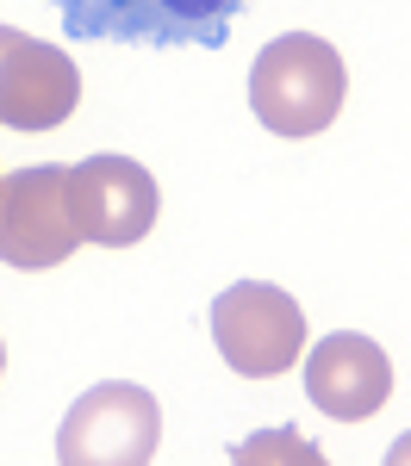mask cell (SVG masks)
Masks as SVG:
<instances>
[{"label":"cell","instance_id":"6da1fadb","mask_svg":"<svg viewBox=\"0 0 411 466\" xmlns=\"http://www.w3.org/2000/svg\"><path fill=\"white\" fill-rule=\"evenodd\" d=\"M343 94H349L343 56L312 32L274 37L250 69V106L274 137H318L324 125H336Z\"/></svg>","mask_w":411,"mask_h":466},{"label":"cell","instance_id":"7a4b0ae2","mask_svg":"<svg viewBox=\"0 0 411 466\" xmlns=\"http://www.w3.org/2000/svg\"><path fill=\"white\" fill-rule=\"evenodd\" d=\"M69 44H138V50H219L243 0H50Z\"/></svg>","mask_w":411,"mask_h":466},{"label":"cell","instance_id":"3957f363","mask_svg":"<svg viewBox=\"0 0 411 466\" xmlns=\"http://www.w3.org/2000/svg\"><path fill=\"white\" fill-rule=\"evenodd\" d=\"M212 342L231 373L274 380L305 355V311L268 280H237L212 299Z\"/></svg>","mask_w":411,"mask_h":466},{"label":"cell","instance_id":"277c9868","mask_svg":"<svg viewBox=\"0 0 411 466\" xmlns=\"http://www.w3.org/2000/svg\"><path fill=\"white\" fill-rule=\"evenodd\" d=\"M156 448H162V410L144 386H125V380L81 392L57 430L63 466H149Z\"/></svg>","mask_w":411,"mask_h":466},{"label":"cell","instance_id":"5b68a950","mask_svg":"<svg viewBox=\"0 0 411 466\" xmlns=\"http://www.w3.org/2000/svg\"><path fill=\"white\" fill-rule=\"evenodd\" d=\"M162 212V193L156 175L131 156H87L69 168V218L81 230V243H100V249H131L156 230Z\"/></svg>","mask_w":411,"mask_h":466},{"label":"cell","instance_id":"8992f818","mask_svg":"<svg viewBox=\"0 0 411 466\" xmlns=\"http://www.w3.org/2000/svg\"><path fill=\"white\" fill-rule=\"evenodd\" d=\"M81 243L69 218V168H19L0 180V261L6 268H63Z\"/></svg>","mask_w":411,"mask_h":466},{"label":"cell","instance_id":"52a82bcc","mask_svg":"<svg viewBox=\"0 0 411 466\" xmlns=\"http://www.w3.org/2000/svg\"><path fill=\"white\" fill-rule=\"evenodd\" d=\"M81 100V75L69 50L44 44V37H13L6 63H0V125L6 131H57Z\"/></svg>","mask_w":411,"mask_h":466},{"label":"cell","instance_id":"ba28073f","mask_svg":"<svg viewBox=\"0 0 411 466\" xmlns=\"http://www.w3.org/2000/svg\"><path fill=\"white\" fill-rule=\"evenodd\" d=\"M305 398L336 423H362L393 398V360L380 355V342L336 329L305 355Z\"/></svg>","mask_w":411,"mask_h":466},{"label":"cell","instance_id":"9c48e42d","mask_svg":"<svg viewBox=\"0 0 411 466\" xmlns=\"http://www.w3.org/2000/svg\"><path fill=\"white\" fill-rule=\"evenodd\" d=\"M268 454H287V461H305V466H318V461H324V454H318L312 441H299L293 430L256 435V441H243V448H237V461H268Z\"/></svg>","mask_w":411,"mask_h":466},{"label":"cell","instance_id":"30bf717a","mask_svg":"<svg viewBox=\"0 0 411 466\" xmlns=\"http://www.w3.org/2000/svg\"><path fill=\"white\" fill-rule=\"evenodd\" d=\"M386 461H393V466H406V461H411V441H393V454H386Z\"/></svg>","mask_w":411,"mask_h":466},{"label":"cell","instance_id":"8fae6325","mask_svg":"<svg viewBox=\"0 0 411 466\" xmlns=\"http://www.w3.org/2000/svg\"><path fill=\"white\" fill-rule=\"evenodd\" d=\"M13 37H19L13 25H0V63H6V50H13Z\"/></svg>","mask_w":411,"mask_h":466},{"label":"cell","instance_id":"7c38bea8","mask_svg":"<svg viewBox=\"0 0 411 466\" xmlns=\"http://www.w3.org/2000/svg\"><path fill=\"white\" fill-rule=\"evenodd\" d=\"M0 367H6V349H0Z\"/></svg>","mask_w":411,"mask_h":466}]
</instances>
